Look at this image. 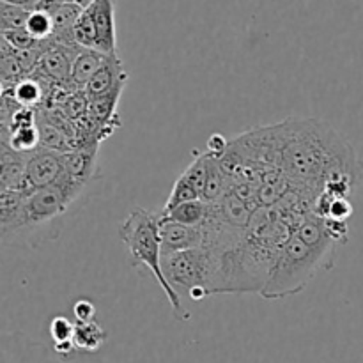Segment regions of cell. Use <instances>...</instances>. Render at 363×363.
Masks as SVG:
<instances>
[{
  "label": "cell",
  "mask_w": 363,
  "mask_h": 363,
  "mask_svg": "<svg viewBox=\"0 0 363 363\" xmlns=\"http://www.w3.org/2000/svg\"><path fill=\"white\" fill-rule=\"evenodd\" d=\"M280 169L291 190L308 199L314 208L321 194L347 197L362 176L357 152L330 124L319 119H287L277 124Z\"/></svg>",
  "instance_id": "1"
},
{
  "label": "cell",
  "mask_w": 363,
  "mask_h": 363,
  "mask_svg": "<svg viewBox=\"0 0 363 363\" xmlns=\"http://www.w3.org/2000/svg\"><path fill=\"white\" fill-rule=\"evenodd\" d=\"M91 184H82L64 174L55 184L27 191L23 211V227L14 245L38 247L59 236L64 218L74 204H80Z\"/></svg>",
  "instance_id": "2"
},
{
  "label": "cell",
  "mask_w": 363,
  "mask_h": 363,
  "mask_svg": "<svg viewBox=\"0 0 363 363\" xmlns=\"http://www.w3.org/2000/svg\"><path fill=\"white\" fill-rule=\"evenodd\" d=\"M333 257L335 250L311 247L293 233L280 248L275 264L261 291V296L273 301L286 300L301 293L319 272L332 268Z\"/></svg>",
  "instance_id": "3"
},
{
  "label": "cell",
  "mask_w": 363,
  "mask_h": 363,
  "mask_svg": "<svg viewBox=\"0 0 363 363\" xmlns=\"http://www.w3.org/2000/svg\"><path fill=\"white\" fill-rule=\"evenodd\" d=\"M119 236L126 250L133 259V266H144L149 269L152 279L158 282L165 293L174 315L181 321L190 319L186 308L183 307V300L179 294L170 287L162 272V245H160V215L147 209L135 208L124 218L119 227Z\"/></svg>",
  "instance_id": "4"
},
{
  "label": "cell",
  "mask_w": 363,
  "mask_h": 363,
  "mask_svg": "<svg viewBox=\"0 0 363 363\" xmlns=\"http://www.w3.org/2000/svg\"><path fill=\"white\" fill-rule=\"evenodd\" d=\"M162 272L167 282L179 296L190 294L197 287H204L209 291L211 252L208 247H199L194 250L167 255V257H162Z\"/></svg>",
  "instance_id": "5"
},
{
  "label": "cell",
  "mask_w": 363,
  "mask_h": 363,
  "mask_svg": "<svg viewBox=\"0 0 363 363\" xmlns=\"http://www.w3.org/2000/svg\"><path fill=\"white\" fill-rule=\"evenodd\" d=\"M0 363H64L45 344L25 333H0Z\"/></svg>",
  "instance_id": "6"
},
{
  "label": "cell",
  "mask_w": 363,
  "mask_h": 363,
  "mask_svg": "<svg viewBox=\"0 0 363 363\" xmlns=\"http://www.w3.org/2000/svg\"><path fill=\"white\" fill-rule=\"evenodd\" d=\"M64 176V155L41 149L30 152L25 169V191L55 184Z\"/></svg>",
  "instance_id": "7"
},
{
  "label": "cell",
  "mask_w": 363,
  "mask_h": 363,
  "mask_svg": "<svg viewBox=\"0 0 363 363\" xmlns=\"http://www.w3.org/2000/svg\"><path fill=\"white\" fill-rule=\"evenodd\" d=\"M80 46H64L48 39V45L43 50L38 62V71L50 82L59 87H73L71 85V67Z\"/></svg>",
  "instance_id": "8"
},
{
  "label": "cell",
  "mask_w": 363,
  "mask_h": 363,
  "mask_svg": "<svg viewBox=\"0 0 363 363\" xmlns=\"http://www.w3.org/2000/svg\"><path fill=\"white\" fill-rule=\"evenodd\" d=\"M160 245H162V257L177 252L194 250L204 247V230L201 227L183 225L160 216Z\"/></svg>",
  "instance_id": "9"
},
{
  "label": "cell",
  "mask_w": 363,
  "mask_h": 363,
  "mask_svg": "<svg viewBox=\"0 0 363 363\" xmlns=\"http://www.w3.org/2000/svg\"><path fill=\"white\" fill-rule=\"evenodd\" d=\"M27 191L2 190L0 191V241L14 245L21 227Z\"/></svg>",
  "instance_id": "10"
},
{
  "label": "cell",
  "mask_w": 363,
  "mask_h": 363,
  "mask_svg": "<svg viewBox=\"0 0 363 363\" xmlns=\"http://www.w3.org/2000/svg\"><path fill=\"white\" fill-rule=\"evenodd\" d=\"M87 7L91 9L96 32H98V52L106 53V55H119L113 0H92Z\"/></svg>",
  "instance_id": "11"
},
{
  "label": "cell",
  "mask_w": 363,
  "mask_h": 363,
  "mask_svg": "<svg viewBox=\"0 0 363 363\" xmlns=\"http://www.w3.org/2000/svg\"><path fill=\"white\" fill-rule=\"evenodd\" d=\"M99 145H82L64 155V174L82 184H92L98 176Z\"/></svg>",
  "instance_id": "12"
},
{
  "label": "cell",
  "mask_w": 363,
  "mask_h": 363,
  "mask_svg": "<svg viewBox=\"0 0 363 363\" xmlns=\"http://www.w3.org/2000/svg\"><path fill=\"white\" fill-rule=\"evenodd\" d=\"M128 84V73L124 69V64L121 60L119 55H113L106 60L105 66L94 74V77L89 80V84L85 85V94L89 99L99 98V96H105L108 92L116 91V89L126 87Z\"/></svg>",
  "instance_id": "13"
},
{
  "label": "cell",
  "mask_w": 363,
  "mask_h": 363,
  "mask_svg": "<svg viewBox=\"0 0 363 363\" xmlns=\"http://www.w3.org/2000/svg\"><path fill=\"white\" fill-rule=\"evenodd\" d=\"M110 57L113 55H106L98 50L82 48L74 57L73 67H71V85L74 89H85L89 80L105 66Z\"/></svg>",
  "instance_id": "14"
},
{
  "label": "cell",
  "mask_w": 363,
  "mask_h": 363,
  "mask_svg": "<svg viewBox=\"0 0 363 363\" xmlns=\"http://www.w3.org/2000/svg\"><path fill=\"white\" fill-rule=\"evenodd\" d=\"M123 92L124 87H121L105 96L89 99L87 116L91 117L92 121H96L98 124H101V126L116 131L117 128L121 126V121L119 117H117V105H119Z\"/></svg>",
  "instance_id": "15"
},
{
  "label": "cell",
  "mask_w": 363,
  "mask_h": 363,
  "mask_svg": "<svg viewBox=\"0 0 363 363\" xmlns=\"http://www.w3.org/2000/svg\"><path fill=\"white\" fill-rule=\"evenodd\" d=\"M45 82H50V80L43 77V74L41 78L38 77L21 78V80L16 82V84L13 85V89H11V96H13L14 101L18 103V106L35 108V106L41 105L46 98Z\"/></svg>",
  "instance_id": "16"
},
{
  "label": "cell",
  "mask_w": 363,
  "mask_h": 363,
  "mask_svg": "<svg viewBox=\"0 0 363 363\" xmlns=\"http://www.w3.org/2000/svg\"><path fill=\"white\" fill-rule=\"evenodd\" d=\"M208 213L209 204L199 199V201L183 202V204H177L170 209H162L160 216L167 220H174V222H179L183 225L201 227L204 223V220L208 218Z\"/></svg>",
  "instance_id": "17"
},
{
  "label": "cell",
  "mask_w": 363,
  "mask_h": 363,
  "mask_svg": "<svg viewBox=\"0 0 363 363\" xmlns=\"http://www.w3.org/2000/svg\"><path fill=\"white\" fill-rule=\"evenodd\" d=\"M73 342L78 351L85 353H96L101 350L103 344L106 342V332L98 321L91 323H74Z\"/></svg>",
  "instance_id": "18"
},
{
  "label": "cell",
  "mask_w": 363,
  "mask_h": 363,
  "mask_svg": "<svg viewBox=\"0 0 363 363\" xmlns=\"http://www.w3.org/2000/svg\"><path fill=\"white\" fill-rule=\"evenodd\" d=\"M74 43L80 48H91L98 50V32H96L94 18H92L91 9L84 7L78 16L77 23H74Z\"/></svg>",
  "instance_id": "19"
},
{
  "label": "cell",
  "mask_w": 363,
  "mask_h": 363,
  "mask_svg": "<svg viewBox=\"0 0 363 363\" xmlns=\"http://www.w3.org/2000/svg\"><path fill=\"white\" fill-rule=\"evenodd\" d=\"M7 144L11 149L21 155H30V152L39 149V130L38 124L28 128H20V130H11L7 133Z\"/></svg>",
  "instance_id": "20"
},
{
  "label": "cell",
  "mask_w": 363,
  "mask_h": 363,
  "mask_svg": "<svg viewBox=\"0 0 363 363\" xmlns=\"http://www.w3.org/2000/svg\"><path fill=\"white\" fill-rule=\"evenodd\" d=\"M28 14H30V11L23 9V7L0 2V34L16 30V28H23L25 23H27Z\"/></svg>",
  "instance_id": "21"
},
{
  "label": "cell",
  "mask_w": 363,
  "mask_h": 363,
  "mask_svg": "<svg viewBox=\"0 0 363 363\" xmlns=\"http://www.w3.org/2000/svg\"><path fill=\"white\" fill-rule=\"evenodd\" d=\"M25 28L38 41H46L53 34L52 16L46 13H41V11H30V14L27 18V23H25Z\"/></svg>",
  "instance_id": "22"
},
{
  "label": "cell",
  "mask_w": 363,
  "mask_h": 363,
  "mask_svg": "<svg viewBox=\"0 0 363 363\" xmlns=\"http://www.w3.org/2000/svg\"><path fill=\"white\" fill-rule=\"evenodd\" d=\"M201 199V194L195 190L194 184L186 179L184 176H181L179 179L176 181L174 184L172 191H170L169 199H167V204L163 209H170L177 204H183V202H190V201H199ZM202 201V199H201Z\"/></svg>",
  "instance_id": "23"
},
{
  "label": "cell",
  "mask_w": 363,
  "mask_h": 363,
  "mask_svg": "<svg viewBox=\"0 0 363 363\" xmlns=\"http://www.w3.org/2000/svg\"><path fill=\"white\" fill-rule=\"evenodd\" d=\"M73 333L74 323H71L66 315H55L50 321V337H52L53 344L73 340Z\"/></svg>",
  "instance_id": "24"
},
{
  "label": "cell",
  "mask_w": 363,
  "mask_h": 363,
  "mask_svg": "<svg viewBox=\"0 0 363 363\" xmlns=\"http://www.w3.org/2000/svg\"><path fill=\"white\" fill-rule=\"evenodd\" d=\"M96 305L92 303L87 298H80V300L74 301L73 305V315L77 319V323H91L96 321Z\"/></svg>",
  "instance_id": "25"
},
{
  "label": "cell",
  "mask_w": 363,
  "mask_h": 363,
  "mask_svg": "<svg viewBox=\"0 0 363 363\" xmlns=\"http://www.w3.org/2000/svg\"><path fill=\"white\" fill-rule=\"evenodd\" d=\"M227 147H229V142L222 137V135H213L208 140V155H211L213 158H222L227 152Z\"/></svg>",
  "instance_id": "26"
},
{
  "label": "cell",
  "mask_w": 363,
  "mask_h": 363,
  "mask_svg": "<svg viewBox=\"0 0 363 363\" xmlns=\"http://www.w3.org/2000/svg\"><path fill=\"white\" fill-rule=\"evenodd\" d=\"M62 6V0H39V2L35 4L34 11H41V13H46L52 16V14L55 13L57 9H60Z\"/></svg>",
  "instance_id": "27"
},
{
  "label": "cell",
  "mask_w": 363,
  "mask_h": 363,
  "mask_svg": "<svg viewBox=\"0 0 363 363\" xmlns=\"http://www.w3.org/2000/svg\"><path fill=\"white\" fill-rule=\"evenodd\" d=\"M0 2L11 4V6H16V7H23V9L27 11H34L35 4H38L39 0H0Z\"/></svg>",
  "instance_id": "28"
},
{
  "label": "cell",
  "mask_w": 363,
  "mask_h": 363,
  "mask_svg": "<svg viewBox=\"0 0 363 363\" xmlns=\"http://www.w3.org/2000/svg\"><path fill=\"white\" fill-rule=\"evenodd\" d=\"M7 131H9V126H7L6 121L0 119V137H6Z\"/></svg>",
  "instance_id": "29"
},
{
  "label": "cell",
  "mask_w": 363,
  "mask_h": 363,
  "mask_svg": "<svg viewBox=\"0 0 363 363\" xmlns=\"http://www.w3.org/2000/svg\"><path fill=\"white\" fill-rule=\"evenodd\" d=\"M4 96H6V84L0 80V98H4Z\"/></svg>",
  "instance_id": "30"
},
{
  "label": "cell",
  "mask_w": 363,
  "mask_h": 363,
  "mask_svg": "<svg viewBox=\"0 0 363 363\" xmlns=\"http://www.w3.org/2000/svg\"><path fill=\"white\" fill-rule=\"evenodd\" d=\"M91 2H92V0H78V4H80L82 7H87Z\"/></svg>",
  "instance_id": "31"
},
{
  "label": "cell",
  "mask_w": 363,
  "mask_h": 363,
  "mask_svg": "<svg viewBox=\"0 0 363 363\" xmlns=\"http://www.w3.org/2000/svg\"><path fill=\"white\" fill-rule=\"evenodd\" d=\"M62 4H78V0H62Z\"/></svg>",
  "instance_id": "32"
},
{
  "label": "cell",
  "mask_w": 363,
  "mask_h": 363,
  "mask_svg": "<svg viewBox=\"0 0 363 363\" xmlns=\"http://www.w3.org/2000/svg\"><path fill=\"white\" fill-rule=\"evenodd\" d=\"M2 48H4V43H2V38H0V53H2Z\"/></svg>",
  "instance_id": "33"
},
{
  "label": "cell",
  "mask_w": 363,
  "mask_h": 363,
  "mask_svg": "<svg viewBox=\"0 0 363 363\" xmlns=\"http://www.w3.org/2000/svg\"><path fill=\"white\" fill-rule=\"evenodd\" d=\"M2 190H4V188H2V186H0V191H2Z\"/></svg>",
  "instance_id": "34"
},
{
  "label": "cell",
  "mask_w": 363,
  "mask_h": 363,
  "mask_svg": "<svg viewBox=\"0 0 363 363\" xmlns=\"http://www.w3.org/2000/svg\"><path fill=\"white\" fill-rule=\"evenodd\" d=\"M2 138H4V137H0V140H2Z\"/></svg>",
  "instance_id": "35"
}]
</instances>
